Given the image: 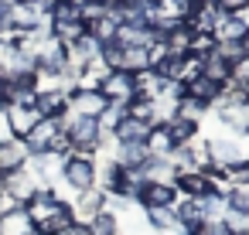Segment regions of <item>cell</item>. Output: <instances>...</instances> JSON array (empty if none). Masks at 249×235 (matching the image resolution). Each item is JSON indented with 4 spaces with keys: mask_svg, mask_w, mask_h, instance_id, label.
I'll return each instance as SVG.
<instances>
[{
    "mask_svg": "<svg viewBox=\"0 0 249 235\" xmlns=\"http://www.w3.org/2000/svg\"><path fill=\"white\" fill-rule=\"evenodd\" d=\"M208 109L205 106H198L195 99H181L178 102V109H174V116H181V119H188V123H201V116H205Z\"/></svg>",
    "mask_w": 249,
    "mask_h": 235,
    "instance_id": "obj_28",
    "label": "cell"
},
{
    "mask_svg": "<svg viewBox=\"0 0 249 235\" xmlns=\"http://www.w3.org/2000/svg\"><path fill=\"white\" fill-rule=\"evenodd\" d=\"M116 45L120 48H150L154 45V31L143 24H120L116 28Z\"/></svg>",
    "mask_w": 249,
    "mask_h": 235,
    "instance_id": "obj_15",
    "label": "cell"
},
{
    "mask_svg": "<svg viewBox=\"0 0 249 235\" xmlns=\"http://www.w3.org/2000/svg\"><path fill=\"white\" fill-rule=\"evenodd\" d=\"M215 116H218V123H222L225 130H232V133H239V136H249V102H242V106H225V109H218Z\"/></svg>",
    "mask_w": 249,
    "mask_h": 235,
    "instance_id": "obj_16",
    "label": "cell"
},
{
    "mask_svg": "<svg viewBox=\"0 0 249 235\" xmlns=\"http://www.w3.org/2000/svg\"><path fill=\"white\" fill-rule=\"evenodd\" d=\"M4 119H7L11 136H14V140H24V136L35 130V123H38L41 116H38V109H28V106H7V109H4Z\"/></svg>",
    "mask_w": 249,
    "mask_h": 235,
    "instance_id": "obj_8",
    "label": "cell"
},
{
    "mask_svg": "<svg viewBox=\"0 0 249 235\" xmlns=\"http://www.w3.org/2000/svg\"><path fill=\"white\" fill-rule=\"evenodd\" d=\"M246 96H249V89H246Z\"/></svg>",
    "mask_w": 249,
    "mask_h": 235,
    "instance_id": "obj_36",
    "label": "cell"
},
{
    "mask_svg": "<svg viewBox=\"0 0 249 235\" xmlns=\"http://www.w3.org/2000/svg\"><path fill=\"white\" fill-rule=\"evenodd\" d=\"M99 92L106 96V102H116V106H126L133 96H137V89H133V75L130 72H109L103 82H99Z\"/></svg>",
    "mask_w": 249,
    "mask_h": 235,
    "instance_id": "obj_4",
    "label": "cell"
},
{
    "mask_svg": "<svg viewBox=\"0 0 249 235\" xmlns=\"http://www.w3.org/2000/svg\"><path fill=\"white\" fill-rule=\"evenodd\" d=\"M116 28H120V24H116L109 14H103V17H96V21L86 24V34L96 38L99 45H109V41H116Z\"/></svg>",
    "mask_w": 249,
    "mask_h": 235,
    "instance_id": "obj_22",
    "label": "cell"
},
{
    "mask_svg": "<svg viewBox=\"0 0 249 235\" xmlns=\"http://www.w3.org/2000/svg\"><path fill=\"white\" fill-rule=\"evenodd\" d=\"M178 194L181 198H208V194H218V181H215V170H184L178 174L174 181Z\"/></svg>",
    "mask_w": 249,
    "mask_h": 235,
    "instance_id": "obj_2",
    "label": "cell"
},
{
    "mask_svg": "<svg viewBox=\"0 0 249 235\" xmlns=\"http://www.w3.org/2000/svg\"><path fill=\"white\" fill-rule=\"evenodd\" d=\"M140 177H143V184H174L178 181V170L167 164V160H147L143 167H140Z\"/></svg>",
    "mask_w": 249,
    "mask_h": 235,
    "instance_id": "obj_18",
    "label": "cell"
},
{
    "mask_svg": "<svg viewBox=\"0 0 249 235\" xmlns=\"http://www.w3.org/2000/svg\"><path fill=\"white\" fill-rule=\"evenodd\" d=\"M126 116L154 126V99H137V96H133V99L126 102Z\"/></svg>",
    "mask_w": 249,
    "mask_h": 235,
    "instance_id": "obj_26",
    "label": "cell"
},
{
    "mask_svg": "<svg viewBox=\"0 0 249 235\" xmlns=\"http://www.w3.org/2000/svg\"><path fill=\"white\" fill-rule=\"evenodd\" d=\"M0 235H38V228L24 208H11L0 215Z\"/></svg>",
    "mask_w": 249,
    "mask_h": 235,
    "instance_id": "obj_14",
    "label": "cell"
},
{
    "mask_svg": "<svg viewBox=\"0 0 249 235\" xmlns=\"http://www.w3.org/2000/svg\"><path fill=\"white\" fill-rule=\"evenodd\" d=\"M82 4H92V7H109L113 0H82Z\"/></svg>",
    "mask_w": 249,
    "mask_h": 235,
    "instance_id": "obj_32",
    "label": "cell"
},
{
    "mask_svg": "<svg viewBox=\"0 0 249 235\" xmlns=\"http://www.w3.org/2000/svg\"><path fill=\"white\" fill-rule=\"evenodd\" d=\"M35 109H38V116H41V119H58V116L69 109V96H65L62 89L38 92V99H35Z\"/></svg>",
    "mask_w": 249,
    "mask_h": 235,
    "instance_id": "obj_13",
    "label": "cell"
},
{
    "mask_svg": "<svg viewBox=\"0 0 249 235\" xmlns=\"http://www.w3.org/2000/svg\"><path fill=\"white\" fill-rule=\"evenodd\" d=\"M150 130H154L150 123H140V119H130V116H123V123L113 130V140H116V143H143Z\"/></svg>",
    "mask_w": 249,
    "mask_h": 235,
    "instance_id": "obj_17",
    "label": "cell"
},
{
    "mask_svg": "<svg viewBox=\"0 0 249 235\" xmlns=\"http://www.w3.org/2000/svg\"><path fill=\"white\" fill-rule=\"evenodd\" d=\"M249 34V24L242 21V14H218L212 38L215 41H242Z\"/></svg>",
    "mask_w": 249,
    "mask_h": 235,
    "instance_id": "obj_11",
    "label": "cell"
},
{
    "mask_svg": "<svg viewBox=\"0 0 249 235\" xmlns=\"http://www.w3.org/2000/svg\"><path fill=\"white\" fill-rule=\"evenodd\" d=\"M106 106L109 102H106V96L99 89H75V92H69V113H75V116L96 119Z\"/></svg>",
    "mask_w": 249,
    "mask_h": 235,
    "instance_id": "obj_5",
    "label": "cell"
},
{
    "mask_svg": "<svg viewBox=\"0 0 249 235\" xmlns=\"http://www.w3.org/2000/svg\"><path fill=\"white\" fill-rule=\"evenodd\" d=\"M28 147H24V140H14V136H7V140H0V177L4 174H11V170H21L24 164H28Z\"/></svg>",
    "mask_w": 249,
    "mask_h": 235,
    "instance_id": "obj_10",
    "label": "cell"
},
{
    "mask_svg": "<svg viewBox=\"0 0 249 235\" xmlns=\"http://www.w3.org/2000/svg\"><path fill=\"white\" fill-rule=\"evenodd\" d=\"M218 96H222V85L208 82L205 75H198V79H191V82L184 85V99H195V102H198V106H205V109H212Z\"/></svg>",
    "mask_w": 249,
    "mask_h": 235,
    "instance_id": "obj_12",
    "label": "cell"
},
{
    "mask_svg": "<svg viewBox=\"0 0 249 235\" xmlns=\"http://www.w3.org/2000/svg\"><path fill=\"white\" fill-rule=\"evenodd\" d=\"M212 51H215V38L212 34H195L191 45H188V55H195V58H208Z\"/></svg>",
    "mask_w": 249,
    "mask_h": 235,
    "instance_id": "obj_29",
    "label": "cell"
},
{
    "mask_svg": "<svg viewBox=\"0 0 249 235\" xmlns=\"http://www.w3.org/2000/svg\"><path fill=\"white\" fill-rule=\"evenodd\" d=\"M218 14H242L249 11V0H212Z\"/></svg>",
    "mask_w": 249,
    "mask_h": 235,
    "instance_id": "obj_30",
    "label": "cell"
},
{
    "mask_svg": "<svg viewBox=\"0 0 249 235\" xmlns=\"http://www.w3.org/2000/svg\"><path fill=\"white\" fill-rule=\"evenodd\" d=\"M38 187H41V184H38V181H35V174H31V170H24V167H21V170H11V174L0 177V191H4L18 208H24V204L35 198V191H38Z\"/></svg>",
    "mask_w": 249,
    "mask_h": 235,
    "instance_id": "obj_3",
    "label": "cell"
},
{
    "mask_svg": "<svg viewBox=\"0 0 249 235\" xmlns=\"http://www.w3.org/2000/svg\"><path fill=\"white\" fill-rule=\"evenodd\" d=\"M0 79H4V65H0Z\"/></svg>",
    "mask_w": 249,
    "mask_h": 235,
    "instance_id": "obj_35",
    "label": "cell"
},
{
    "mask_svg": "<svg viewBox=\"0 0 249 235\" xmlns=\"http://www.w3.org/2000/svg\"><path fill=\"white\" fill-rule=\"evenodd\" d=\"M242 235H246V232H242Z\"/></svg>",
    "mask_w": 249,
    "mask_h": 235,
    "instance_id": "obj_37",
    "label": "cell"
},
{
    "mask_svg": "<svg viewBox=\"0 0 249 235\" xmlns=\"http://www.w3.org/2000/svg\"><path fill=\"white\" fill-rule=\"evenodd\" d=\"M123 116H126V106H116V102H109V106H106V109L96 116V123H99V130H103V133H109V136H113V130L123 123Z\"/></svg>",
    "mask_w": 249,
    "mask_h": 235,
    "instance_id": "obj_25",
    "label": "cell"
},
{
    "mask_svg": "<svg viewBox=\"0 0 249 235\" xmlns=\"http://www.w3.org/2000/svg\"><path fill=\"white\" fill-rule=\"evenodd\" d=\"M72 208V221L75 225H89L96 215H103L106 211V194L103 191H82V194H75V201L69 204Z\"/></svg>",
    "mask_w": 249,
    "mask_h": 235,
    "instance_id": "obj_6",
    "label": "cell"
},
{
    "mask_svg": "<svg viewBox=\"0 0 249 235\" xmlns=\"http://www.w3.org/2000/svg\"><path fill=\"white\" fill-rule=\"evenodd\" d=\"M120 72H147V48H123V58H120Z\"/></svg>",
    "mask_w": 249,
    "mask_h": 235,
    "instance_id": "obj_24",
    "label": "cell"
},
{
    "mask_svg": "<svg viewBox=\"0 0 249 235\" xmlns=\"http://www.w3.org/2000/svg\"><path fill=\"white\" fill-rule=\"evenodd\" d=\"M143 147H147V157H154V160H167V153L174 150V143H171V136H167L164 126H154V130L147 133Z\"/></svg>",
    "mask_w": 249,
    "mask_h": 235,
    "instance_id": "obj_21",
    "label": "cell"
},
{
    "mask_svg": "<svg viewBox=\"0 0 249 235\" xmlns=\"http://www.w3.org/2000/svg\"><path fill=\"white\" fill-rule=\"evenodd\" d=\"M232 82H235V85H242V89H249V55H246V58H239V62L232 65Z\"/></svg>",
    "mask_w": 249,
    "mask_h": 235,
    "instance_id": "obj_31",
    "label": "cell"
},
{
    "mask_svg": "<svg viewBox=\"0 0 249 235\" xmlns=\"http://www.w3.org/2000/svg\"><path fill=\"white\" fill-rule=\"evenodd\" d=\"M154 4H157L171 21H184L188 11H191V0H154Z\"/></svg>",
    "mask_w": 249,
    "mask_h": 235,
    "instance_id": "obj_27",
    "label": "cell"
},
{
    "mask_svg": "<svg viewBox=\"0 0 249 235\" xmlns=\"http://www.w3.org/2000/svg\"><path fill=\"white\" fill-rule=\"evenodd\" d=\"M164 130H167V136H171V143H174V147H188V143L198 136V123H188V119H181V116L167 119V123H164Z\"/></svg>",
    "mask_w": 249,
    "mask_h": 235,
    "instance_id": "obj_20",
    "label": "cell"
},
{
    "mask_svg": "<svg viewBox=\"0 0 249 235\" xmlns=\"http://www.w3.org/2000/svg\"><path fill=\"white\" fill-rule=\"evenodd\" d=\"M242 21H246V24H249V11H242Z\"/></svg>",
    "mask_w": 249,
    "mask_h": 235,
    "instance_id": "obj_34",
    "label": "cell"
},
{
    "mask_svg": "<svg viewBox=\"0 0 249 235\" xmlns=\"http://www.w3.org/2000/svg\"><path fill=\"white\" fill-rule=\"evenodd\" d=\"M246 235H249V232H246Z\"/></svg>",
    "mask_w": 249,
    "mask_h": 235,
    "instance_id": "obj_38",
    "label": "cell"
},
{
    "mask_svg": "<svg viewBox=\"0 0 249 235\" xmlns=\"http://www.w3.org/2000/svg\"><path fill=\"white\" fill-rule=\"evenodd\" d=\"M58 133H62V130H58V119H38V123H35V130L24 136L28 153H31V157L48 153V147L55 143V136H58Z\"/></svg>",
    "mask_w": 249,
    "mask_h": 235,
    "instance_id": "obj_7",
    "label": "cell"
},
{
    "mask_svg": "<svg viewBox=\"0 0 249 235\" xmlns=\"http://www.w3.org/2000/svg\"><path fill=\"white\" fill-rule=\"evenodd\" d=\"M62 181H65V187H72L75 194L92 191V187H96V157H79V153H72V157L62 164Z\"/></svg>",
    "mask_w": 249,
    "mask_h": 235,
    "instance_id": "obj_1",
    "label": "cell"
},
{
    "mask_svg": "<svg viewBox=\"0 0 249 235\" xmlns=\"http://www.w3.org/2000/svg\"><path fill=\"white\" fill-rule=\"evenodd\" d=\"M143 221L154 232H171L178 225V215H174V208H143Z\"/></svg>",
    "mask_w": 249,
    "mask_h": 235,
    "instance_id": "obj_23",
    "label": "cell"
},
{
    "mask_svg": "<svg viewBox=\"0 0 249 235\" xmlns=\"http://www.w3.org/2000/svg\"><path fill=\"white\" fill-rule=\"evenodd\" d=\"M201 75H205L208 82H215V85H229V82H232V65L212 51L208 58H201Z\"/></svg>",
    "mask_w": 249,
    "mask_h": 235,
    "instance_id": "obj_19",
    "label": "cell"
},
{
    "mask_svg": "<svg viewBox=\"0 0 249 235\" xmlns=\"http://www.w3.org/2000/svg\"><path fill=\"white\" fill-rule=\"evenodd\" d=\"M178 198H181V194H178L174 184H143L137 204H143V208H174Z\"/></svg>",
    "mask_w": 249,
    "mask_h": 235,
    "instance_id": "obj_9",
    "label": "cell"
},
{
    "mask_svg": "<svg viewBox=\"0 0 249 235\" xmlns=\"http://www.w3.org/2000/svg\"><path fill=\"white\" fill-rule=\"evenodd\" d=\"M0 4H7V7H14V4H21V0H0Z\"/></svg>",
    "mask_w": 249,
    "mask_h": 235,
    "instance_id": "obj_33",
    "label": "cell"
}]
</instances>
